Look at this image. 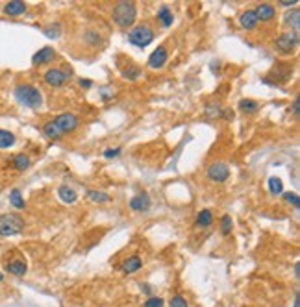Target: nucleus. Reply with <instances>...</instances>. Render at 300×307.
<instances>
[{
    "mask_svg": "<svg viewBox=\"0 0 300 307\" xmlns=\"http://www.w3.org/2000/svg\"><path fill=\"white\" fill-rule=\"evenodd\" d=\"M15 95L17 102L22 104V106H26L30 109H39L43 106V95L39 91L38 87L32 85V83H19L15 87Z\"/></svg>",
    "mask_w": 300,
    "mask_h": 307,
    "instance_id": "nucleus-1",
    "label": "nucleus"
},
{
    "mask_svg": "<svg viewBox=\"0 0 300 307\" xmlns=\"http://www.w3.org/2000/svg\"><path fill=\"white\" fill-rule=\"evenodd\" d=\"M113 22L121 28H130L137 19V8L134 2H119L113 8Z\"/></svg>",
    "mask_w": 300,
    "mask_h": 307,
    "instance_id": "nucleus-2",
    "label": "nucleus"
},
{
    "mask_svg": "<svg viewBox=\"0 0 300 307\" xmlns=\"http://www.w3.org/2000/svg\"><path fill=\"white\" fill-rule=\"evenodd\" d=\"M24 230V218L19 213H4L0 215V237L17 235Z\"/></svg>",
    "mask_w": 300,
    "mask_h": 307,
    "instance_id": "nucleus-3",
    "label": "nucleus"
},
{
    "mask_svg": "<svg viewBox=\"0 0 300 307\" xmlns=\"http://www.w3.org/2000/svg\"><path fill=\"white\" fill-rule=\"evenodd\" d=\"M154 41V30L148 24H139L128 32V43H132L137 49H145Z\"/></svg>",
    "mask_w": 300,
    "mask_h": 307,
    "instance_id": "nucleus-4",
    "label": "nucleus"
},
{
    "mask_svg": "<svg viewBox=\"0 0 300 307\" xmlns=\"http://www.w3.org/2000/svg\"><path fill=\"white\" fill-rule=\"evenodd\" d=\"M296 47H298V32L289 30V32H284L276 39V50H278L280 54L284 56L293 54L296 50Z\"/></svg>",
    "mask_w": 300,
    "mask_h": 307,
    "instance_id": "nucleus-5",
    "label": "nucleus"
},
{
    "mask_svg": "<svg viewBox=\"0 0 300 307\" xmlns=\"http://www.w3.org/2000/svg\"><path fill=\"white\" fill-rule=\"evenodd\" d=\"M206 176H208V180L215 182V184H222V182H226V180L230 178V168H228V165H226V163L215 161L208 167V172H206Z\"/></svg>",
    "mask_w": 300,
    "mask_h": 307,
    "instance_id": "nucleus-6",
    "label": "nucleus"
},
{
    "mask_svg": "<svg viewBox=\"0 0 300 307\" xmlns=\"http://www.w3.org/2000/svg\"><path fill=\"white\" fill-rule=\"evenodd\" d=\"M43 80L50 87H61L69 80V72L63 69H58V67H52V69H49L43 74Z\"/></svg>",
    "mask_w": 300,
    "mask_h": 307,
    "instance_id": "nucleus-7",
    "label": "nucleus"
},
{
    "mask_svg": "<svg viewBox=\"0 0 300 307\" xmlns=\"http://www.w3.org/2000/svg\"><path fill=\"white\" fill-rule=\"evenodd\" d=\"M54 124L58 126V129L61 131V134H69V131H74L76 128H78V124H80V120H78V117L72 113H61L58 115L56 119H52Z\"/></svg>",
    "mask_w": 300,
    "mask_h": 307,
    "instance_id": "nucleus-8",
    "label": "nucleus"
},
{
    "mask_svg": "<svg viewBox=\"0 0 300 307\" xmlns=\"http://www.w3.org/2000/svg\"><path fill=\"white\" fill-rule=\"evenodd\" d=\"M167 61H169V52H167L165 47H158V49L148 56V67L154 70L163 69Z\"/></svg>",
    "mask_w": 300,
    "mask_h": 307,
    "instance_id": "nucleus-9",
    "label": "nucleus"
},
{
    "mask_svg": "<svg viewBox=\"0 0 300 307\" xmlns=\"http://www.w3.org/2000/svg\"><path fill=\"white\" fill-rule=\"evenodd\" d=\"M4 269H6V272H8V274L21 278V276H24L28 272V263L22 257H13V259H10V261L6 263Z\"/></svg>",
    "mask_w": 300,
    "mask_h": 307,
    "instance_id": "nucleus-10",
    "label": "nucleus"
},
{
    "mask_svg": "<svg viewBox=\"0 0 300 307\" xmlns=\"http://www.w3.org/2000/svg\"><path fill=\"white\" fill-rule=\"evenodd\" d=\"M56 60V50L52 49V47H43V49L39 50V52H35L32 58V65H47L50 63V61Z\"/></svg>",
    "mask_w": 300,
    "mask_h": 307,
    "instance_id": "nucleus-11",
    "label": "nucleus"
},
{
    "mask_svg": "<svg viewBox=\"0 0 300 307\" xmlns=\"http://www.w3.org/2000/svg\"><path fill=\"white\" fill-rule=\"evenodd\" d=\"M150 205H152V200H150V196L146 193H139L135 194L134 198L130 200V209L132 211H148Z\"/></svg>",
    "mask_w": 300,
    "mask_h": 307,
    "instance_id": "nucleus-12",
    "label": "nucleus"
},
{
    "mask_svg": "<svg viewBox=\"0 0 300 307\" xmlns=\"http://www.w3.org/2000/svg\"><path fill=\"white\" fill-rule=\"evenodd\" d=\"M254 13H256L257 22H259V21L269 22V21H273L274 17H276V10H274L273 4H259L256 10H254Z\"/></svg>",
    "mask_w": 300,
    "mask_h": 307,
    "instance_id": "nucleus-13",
    "label": "nucleus"
},
{
    "mask_svg": "<svg viewBox=\"0 0 300 307\" xmlns=\"http://www.w3.org/2000/svg\"><path fill=\"white\" fill-rule=\"evenodd\" d=\"M141 267H143V261H141L139 255H130L128 259H124L123 263H121V270H123L124 274H135Z\"/></svg>",
    "mask_w": 300,
    "mask_h": 307,
    "instance_id": "nucleus-14",
    "label": "nucleus"
},
{
    "mask_svg": "<svg viewBox=\"0 0 300 307\" xmlns=\"http://www.w3.org/2000/svg\"><path fill=\"white\" fill-rule=\"evenodd\" d=\"M24 11H26V4L21 2V0H13V2H8V4L4 6V13L10 17H19L22 15Z\"/></svg>",
    "mask_w": 300,
    "mask_h": 307,
    "instance_id": "nucleus-15",
    "label": "nucleus"
},
{
    "mask_svg": "<svg viewBox=\"0 0 300 307\" xmlns=\"http://www.w3.org/2000/svg\"><path fill=\"white\" fill-rule=\"evenodd\" d=\"M239 24H241L245 30H254V28L257 26V19H256L254 10H247L245 13H241V17H239Z\"/></svg>",
    "mask_w": 300,
    "mask_h": 307,
    "instance_id": "nucleus-16",
    "label": "nucleus"
},
{
    "mask_svg": "<svg viewBox=\"0 0 300 307\" xmlns=\"http://www.w3.org/2000/svg\"><path fill=\"white\" fill-rule=\"evenodd\" d=\"M58 196L61 202H65V204H74L76 198H78L76 191L72 187H69V185H61V187L58 189Z\"/></svg>",
    "mask_w": 300,
    "mask_h": 307,
    "instance_id": "nucleus-17",
    "label": "nucleus"
},
{
    "mask_svg": "<svg viewBox=\"0 0 300 307\" xmlns=\"http://www.w3.org/2000/svg\"><path fill=\"white\" fill-rule=\"evenodd\" d=\"M284 22L287 26L293 28V32H298L300 30V11L298 8H293L291 11H287L284 17Z\"/></svg>",
    "mask_w": 300,
    "mask_h": 307,
    "instance_id": "nucleus-18",
    "label": "nucleus"
},
{
    "mask_svg": "<svg viewBox=\"0 0 300 307\" xmlns=\"http://www.w3.org/2000/svg\"><path fill=\"white\" fill-rule=\"evenodd\" d=\"M121 74H123L124 80L134 81V80H137V78H139V76H141V69H139V67H137V65H135V63L128 61V65L121 69Z\"/></svg>",
    "mask_w": 300,
    "mask_h": 307,
    "instance_id": "nucleus-19",
    "label": "nucleus"
},
{
    "mask_svg": "<svg viewBox=\"0 0 300 307\" xmlns=\"http://www.w3.org/2000/svg\"><path fill=\"white\" fill-rule=\"evenodd\" d=\"M158 21L161 22V26L169 28L174 22V15H172V11L169 6H161L160 10H158Z\"/></svg>",
    "mask_w": 300,
    "mask_h": 307,
    "instance_id": "nucleus-20",
    "label": "nucleus"
},
{
    "mask_svg": "<svg viewBox=\"0 0 300 307\" xmlns=\"http://www.w3.org/2000/svg\"><path fill=\"white\" fill-rule=\"evenodd\" d=\"M30 165H32V161H30V157L26 154H17V156L11 157V167L15 170H28Z\"/></svg>",
    "mask_w": 300,
    "mask_h": 307,
    "instance_id": "nucleus-21",
    "label": "nucleus"
},
{
    "mask_svg": "<svg viewBox=\"0 0 300 307\" xmlns=\"http://www.w3.org/2000/svg\"><path fill=\"white\" fill-rule=\"evenodd\" d=\"M239 109H241L243 113L254 115V113H257V111H259V102L252 100V98H243L241 102H239Z\"/></svg>",
    "mask_w": 300,
    "mask_h": 307,
    "instance_id": "nucleus-22",
    "label": "nucleus"
},
{
    "mask_svg": "<svg viewBox=\"0 0 300 307\" xmlns=\"http://www.w3.org/2000/svg\"><path fill=\"white\" fill-rule=\"evenodd\" d=\"M43 134L47 135L49 139H52V141H58V139H61V137H63V134H61V131L58 129V126L54 124V120H49V122H45Z\"/></svg>",
    "mask_w": 300,
    "mask_h": 307,
    "instance_id": "nucleus-23",
    "label": "nucleus"
},
{
    "mask_svg": "<svg viewBox=\"0 0 300 307\" xmlns=\"http://www.w3.org/2000/svg\"><path fill=\"white\" fill-rule=\"evenodd\" d=\"M199 228H209L213 224V213L209 209H202L197 216V222H195Z\"/></svg>",
    "mask_w": 300,
    "mask_h": 307,
    "instance_id": "nucleus-24",
    "label": "nucleus"
},
{
    "mask_svg": "<svg viewBox=\"0 0 300 307\" xmlns=\"http://www.w3.org/2000/svg\"><path fill=\"white\" fill-rule=\"evenodd\" d=\"M13 145H15V135L10 129L0 128V148H11Z\"/></svg>",
    "mask_w": 300,
    "mask_h": 307,
    "instance_id": "nucleus-25",
    "label": "nucleus"
},
{
    "mask_svg": "<svg viewBox=\"0 0 300 307\" xmlns=\"http://www.w3.org/2000/svg\"><path fill=\"white\" fill-rule=\"evenodd\" d=\"M10 204L15 207V209H24V205H26V202H24V198H22V194L19 189H13L10 194Z\"/></svg>",
    "mask_w": 300,
    "mask_h": 307,
    "instance_id": "nucleus-26",
    "label": "nucleus"
},
{
    "mask_svg": "<svg viewBox=\"0 0 300 307\" xmlns=\"http://www.w3.org/2000/svg\"><path fill=\"white\" fill-rule=\"evenodd\" d=\"M87 198L93 200V202H98V204H106V202H109V194L107 193H102V191H87Z\"/></svg>",
    "mask_w": 300,
    "mask_h": 307,
    "instance_id": "nucleus-27",
    "label": "nucleus"
},
{
    "mask_svg": "<svg viewBox=\"0 0 300 307\" xmlns=\"http://www.w3.org/2000/svg\"><path fill=\"white\" fill-rule=\"evenodd\" d=\"M267 185H269V191H271L273 194H282V193H284V184H282V180L276 178V176L269 178Z\"/></svg>",
    "mask_w": 300,
    "mask_h": 307,
    "instance_id": "nucleus-28",
    "label": "nucleus"
},
{
    "mask_svg": "<svg viewBox=\"0 0 300 307\" xmlns=\"http://www.w3.org/2000/svg\"><path fill=\"white\" fill-rule=\"evenodd\" d=\"M43 33L50 39H58L59 35H61V26H59L58 22H56V24H49V26L43 28Z\"/></svg>",
    "mask_w": 300,
    "mask_h": 307,
    "instance_id": "nucleus-29",
    "label": "nucleus"
},
{
    "mask_svg": "<svg viewBox=\"0 0 300 307\" xmlns=\"http://www.w3.org/2000/svg\"><path fill=\"white\" fill-rule=\"evenodd\" d=\"M232 228H234V221H232V216L230 215H222V218H220V232H222V235H230Z\"/></svg>",
    "mask_w": 300,
    "mask_h": 307,
    "instance_id": "nucleus-30",
    "label": "nucleus"
},
{
    "mask_svg": "<svg viewBox=\"0 0 300 307\" xmlns=\"http://www.w3.org/2000/svg\"><path fill=\"white\" fill-rule=\"evenodd\" d=\"M165 302H163V298L160 296H148L143 303V307H163Z\"/></svg>",
    "mask_w": 300,
    "mask_h": 307,
    "instance_id": "nucleus-31",
    "label": "nucleus"
},
{
    "mask_svg": "<svg viewBox=\"0 0 300 307\" xmlns=\"http://www.w3.org/2000/svg\"><path fill=\"white\" fill-rule=\"evenodd\" d=\"M169 307H189L188 305V300L182 296V294H174L169 302Z\"/></svg>",
    "mask_w": 300,
    "mask_h": 307,
    "instance_id": "nucleus-32",
    "label": "nucleus"
},
{
    "mask_svg": "<svg viewBox=\"0 0 300 307\" xmlns=\"http://www.w3.org/2000/svg\"><path fill=\"white\" fill-rule=\"evenodd\" d=\"M284 198H285V202L293 205L295 209H298V207H300V198H298V194H296V193H285Z\"/></svg>",
    "mask_w": 300,
    "mask_h": 307,
    "instance_id": "nucleus-33",
    "label": "nucleus"
},
{
    "mask_svg": "<svg viewBox=\"0 0 300 307\" xmlns=\"http://www.w3.org/2000/svg\"><path fill=\"white\" fill-rule=\"evenodd\" d=\"M86 39L89 41L91 45H97V43H100V35H98L95 30H87V33H86Z\"/></svg>",
    "mask_w": 300,
    "mask_h": 307,
    "instance_id": "nucleus-34",
    "label": "nucleus"
},
{
    "mask_svg": "<svg viewBox=\"0 0 300 307\" xmlns=\"http://www.w3.org/2000/svg\"><path fill=\"white\" fill-rule=\"evenodd\" d=\"M119 154H121V148H106V150H104V157H107V159L117 157Z\"/></svg>",
    "mask_w": 300,
    "mask_h": 307,
    "instance_id": "nucleus-35",
    "label": "nucleus"
},
{
    "mask_svg": "<svg viewBox=\"0 0 300 307\" xmlns=\"http://www.w3.org/2000/svg\"><path fill=\"white\" fill-rule=\"evenodd\" d=\"M280 4L285 6V8H296V4H298V0H282Z\"/></svg>",
    "mask_w": 300,
    "mask_h": 307,
    "instance_id": "nucleus-36",
    "label": "nucleus"
},
{
    "mask_svg": "<svg viewBox=\"0 0 300 307\" xmlns=\"http://www.w3.org/2000/svg\"><path fill=\"white\" fill-rule=\"evenodd\" d=\"M293 113H295V117H298V98H295V104H293Z\"/></svg>",
    "mask_w": 300,
    "mask_h": 307,
    "instance_id": "nucleus-37",
    "label": "nucleus"
},
{
    "mask_svg": "<svg viewBox=\"0 0 300 307\" xmlns=\"http://www.w3.org/2000/svg\"><path fill=\"white\" fill-rule=\"evenodd\" d=\"M80 85H82V87H91V85H93V81H91V80H80Z\"/></svg>",
    "mask_w": 300,
    "mask_h": 307,
    "instance_id": "nucleus-38",
    "label": "nucleus"
},
{
    "mask_svg": "<svg viewBox=\"0 0 300 307\" xmlns=\"http://www.w3.org/2000/svg\"><path fill=\"white\" fill-rule=\"evenodd\" d=\"M295 276H296V280H298V276H300V265L298 263L295 265Z\"/></svg>",
    "mask_w": 300,
    "mask_h": 307,
    "instance_id": "nucleus-39",
    "label": "nucleus"
},
{
    "mask_svg": "<svg viewBox=\"0 0 300 307\" xmlns=\"http://www.w3.org/2000/svg\"><path fill=\"white\" fill-rule=\"evenodd\" d=\"M298 303H300L298 302V294H296V296H295V307H298Z\"/></svg>",
    "mask_w": 300,
    "mask_h": 307,
    "instance_id": "nucleus-40",
    "label": "nucleus"
},
{
    "mask_svg": "<svg viewBox=\"0 0 300 307\" xmlns=\"http://www.w3.org/2000/svg\"><path fill=\"white\" fill-rule=\"evenodd\" d=\"M0 281H4V274L2 272H0Z\"/></svg>",
    "mask_w": 300,
    "mask_h": 307,
    "instance_id": "nucleus-41",
    "label": "nucleus"
}]
</instances>
